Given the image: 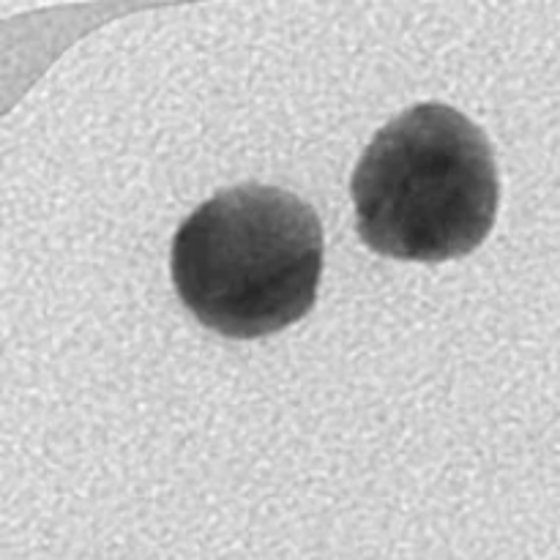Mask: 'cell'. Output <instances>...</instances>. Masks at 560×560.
Returning a JSON list of instances; mask_svg holds the SVG:
<instances>
[{"label": "cell", "instance_id": "1", "mask_svg": "<svg viewBox=\"0 0 560 560\" xmlns=\"http://www.w3.org/2000/svg\"><path fill=\"white\" fill-rule=\"evenodd\" d=\"M175 293L230 339L277 334L310 315L323 273L315 208L277 186L219 191L175 233Z\"/></svg>", "mask_w": 560, "mask_h": 560}, {"label": "cell", "instance_id": "2", "mask_svg": "<svg viewBox=\"0 0 560 560\" xmlns=\"http://www.w3.org/2000/svg\"><path fill=\"white\" fill-rule=\"evenodd\" d=\"M361 241L397 260L470 255L495 224L501 184L485 131L446 104H416L383 126L353 173Z\"/></svg>", "mask_w": 560, "mask_h": 560}]
</instances>
